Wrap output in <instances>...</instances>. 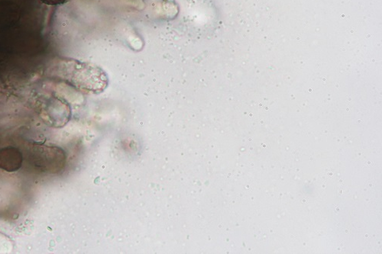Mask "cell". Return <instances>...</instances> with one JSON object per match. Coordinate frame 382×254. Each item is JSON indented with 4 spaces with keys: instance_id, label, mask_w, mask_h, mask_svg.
<instances>
[{
    "instance_id": "6da1fadb",
    "label": "cell",
    "mask_w": 382,
    "mask_h": 254,
    "mask_svg": "<svg viewBox=\"0 0 382 254\" xmlns=\"http://www.w3.org/2000/svg\"><path fill=\"white\" fill-rule=\"evenodd\" d=\"M41 1L46 5H58L68 2V0H41Z\"/></svg>"
}]
</instances>
